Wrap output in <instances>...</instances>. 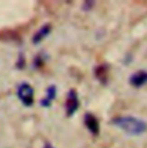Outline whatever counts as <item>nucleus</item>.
<instances>
[{
    "label": "nucleus",
    "instance_id": "obj_5",
    "mask_svg": "<svg viewBox=\"0 0 147 148\" xmlns=\"http://www.w3.org/2000/svg\"><path fill=\"white\" fill-rule=\"evenodd\" d=\"M94 76L101 85H104V86L108 85V82H109V64L101 63V64L97 66L94 68Z\"/></svg>",
    "mask_w": 147,
    "mask_h": 148
},
{
    "label": "nucleus",
    "instance_id": "obj_1",
    "mask_svg": "<svg viewBox=\"0 0 147 148\" xmlns=\"http://www.w3.org/2000/svg\"><path fill=\"white\" fill-rule=\"evenodd\" d=\"M110 124L131 137H138L147 132V122L136 116H116L110 119Z\"/></svg>",
    "mask_w": 147,
    "mask_h": 148
},
{
    "label": "nucleus",
    "instance_id": "obj_11",
    "mask_svg": "<svg viewBox=\"0 0 147 148\" xmlns=\"http://www.w3.org/2000/svg\"><path fill=\"white\" fill-rule=\"evenodd\" d=\"M94 3H95V1H93V0L84 1L83 5H82V9H83L84 12H90V10L94 7Z\"/></svg>",
    "mask_w": 147,
    "mask_h": 148
},
{
    "label": "nucleus",
    "instance_id": "obj_8",
    "mask_svg": "<svg viewBox=\"0 0 147 148\" xmlns=\"http://www.w3.org/2000/svg\"><path fill=\"white\" fill-rule=\"evenodd\" d=\"M56 94H58V88L54 84L49 85L47 88H46V92H45V97L40 100V106L44 107V108H49L53 103V101L55 100L56 98Z\"/></svg>",
    "mask_w": 147,
    "mask_h": 148
},
{
    "label": "nucleus",
    "instance_id": "obj_10",
    "mask_svg": "<svg viewBox=\"0 0 147 148\" xmlns=\"http://www.w3.org/2000/svg\"><path fill=\"white\" fill-rule=\"evenodd\" d=\"M25 66H27V60H25V55H24V53H20L19 54V58H17V61H16V63H15V67H16V69H19V70H22V69H24L25 68Z\"/></svg>",
    "mask_w": 147,
    "mask_h": 148
},
{
    "label": "nucleus",
    "instance_id": "obj_12",
    "mask_svg": "<svg viewBox=\"0 0 147 148\" xmlns=\"http://www.w3.org/2000/svg\"><path fill=\"white\" fill-rule=\"evenodd\" d=\"M43 148H54V147H53V146H52L49 143H45V145H44V147H43Z\"/></svg>",
    "mask_w": 147,
    "mask_h": 148
},
{
    "label": "nucleus",
    "instance_id": "obj_9",
    "mask_svg": "<svg viewBox=\"0 0 147 148\" xmlns=\"http://www.w3.org/2000/svg\"><path fill=\"white\" fill-rule=\"evenodd\" d=\"M47 59H48V58H47V55H46L44 52L38 53L36 56L34 58V60H32V66H34V68H35V69H40V68H43V67L45 66V62H46Z\"/></svg>",
    "mask_w": 147,
    "mask_h": 148
},
{
    "label": "nucleus",
    "instance_id": "obj_4",
    "mask_svg": "<svg viewBox=\"0 0 147 148\" xmlns=\"http://www.w3.org/2000/svg\"><path fill=\"white\" fill-rule=\"evenodd\" d=\"M83 121H84L85 127L89 130V132L92 136L97 137V136L100 134V123H99V119L92 112H86L84 115Z\"/></svg>",
    "mask_w": 147,
    "mask_h": 148
},
{
    "label": "nucleus",
    "instance_id": "obj_7",
    "mask_svg": "<svg viewBox=\"0 0 147 148\" xmlns=\"http://www.w3.org/2000/svg\"><path fill=\"white\" fill-rule=\"evenodd\" d=\"M52 32V24L51 23H45L43 24L31 38V42L34 45H39L45 38H47L49 36V34Z\"/></svg>",
    "mask_w": 147,
    "mask_h": 148
},
{
    "label": "nucleus",
    "instance_id": "obj_3",
    "mask_svg": "<svg viewBox=\"0 0 147 148\" xmlns=\"http://www.w3.org/2000/svg\"><path fill=\"white\" fill-rule=\"evenodd\" d=\"M65 108H66V116L67 117H73L77 112V110L79 109V98H78V93L75 88L69 90V92L67 93Z\"/></svg>",
    "mask_w": 147,
    "mask_h": 148
},
{
    "label": "nucleus",
    "instance_id": "obj_2",
    "mask_svg": "<svg viewBox=\"0 0 147 148\" xmlns=\"http://www.w3.org/2000/svg\"><path fill=\"white\" fill-rule=\"evenodd\" d=\"M17 98L24 107H31L35 102V90L28 82H23L17 86Z\"/></svg>",
    "mask_w": 147,
    "mask_h": 148
},
{
    "label": "nucleus",
    "instance_id": "obj_6",
    "mask_svg": "<svg viewBox=\"0 0 147 148\" xmlns=\"http://www.w3.org/2000/svg\"><path fill=\"white\" fill-rule=\"evenodd\" d=\"M129 84L132 87L140 88L147 84V71L146 70H139L136 71L129 77Z\"/></svg>",
    "mask_w": 147,
    "mask_h": 148
}]
</instances>
